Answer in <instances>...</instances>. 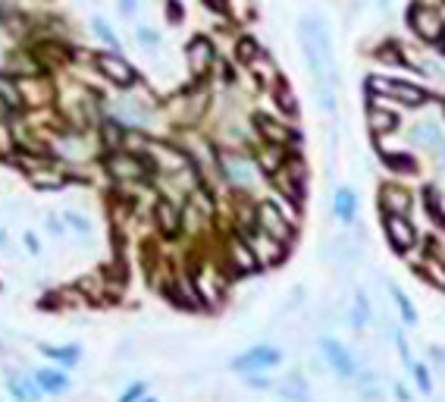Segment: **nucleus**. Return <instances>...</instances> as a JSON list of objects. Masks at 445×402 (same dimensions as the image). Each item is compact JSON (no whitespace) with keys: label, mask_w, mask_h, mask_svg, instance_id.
I'll use <instances>...</instances> for the list:
<instances>
[{"label":"nucleus","mask_w":445,"mask_h":402,"mask_svg":"<svg viewBox=\"0 0 445 402\" xmlns=\"http://www.w3.org/2000/svg\"><path fill=\"white\" fill-rule=\"evenodd\" d=\"M91 32L98 35V41L104 44L107 51H123V41H119V35L113 32V25L107 22L104 16H91Z\"/></svg>","instance_id":"21"},{"label":"nucleus","mask_w":445,"mask_h":402,"mask_svg":"<svg viewBox=\"0 0 445 402\" xmlns=\"http://www.w3.org/2000/svg\"><path fill=\"white\" fill-rule=\"evenodd\" d=\"M91 63H94V70H98L110 85H117V89L129 91L138 85V70H135L119 51H98L91 57Z\"/></svg>","instance_id":"2"},{"label":"nucleus","mask_w":445,"mask_h":402,"mask_svg":"<svg viewBox=\"0 0 445 402\" xmlns=\"http://www.w3.org/2000/svg\"><path fill=\"white\" fill-rule=\"evenodd\" d=\"M254 214H258V226L267 233L270 239H276V242H282V245L292 239V220H288L273 201H264Z\"/></svg>","instance_id":"7"},{"label":"nucleus","mask_w":445,"mask_h":402,"mask_svg":"<svg viewBox=\"0 0 445 402\" xmlns=\"http://www.w3.org/2000/svg\"><path fill=\"white\" fill-rule=\"evenodd\" d=\"M404 16H408V25L423 38V41H430V44H439V41H442L445 22H442V16L433 10V6L420 4V0H414V4L408 6V13H404Z\"/></svg>","instance_id":"4"},{"label":"nucleus","mask_w":445,"mask_h":402,"mask_svg":"<svg viewBox=\"0 0 445 402\" xmlns=\"http://www.w3.org/2000/svg\"><path fill=\"white\" fill-rule=\"evenodd\" d=\"M392 296H395V302H399V311H401V318L408 320V327H414L417 324V311H414V305H411V299L404 296L399 286H392Z\"/></svg>","instance_id":"35"},{"label":"nucleus","mask_w":445,"mask_h":402,"mask_svg":"<svg viewBox=\"0 0 445 402\" xmlns=\"http://www.w3.org/2000/svg\"><path fill=\"white\" fill-rule=\"evenodd\" d=\"M380 160L389 167L392 173H417V160L408 151H380Z\"/></svg>","instance_id":"23"},{"label":"nucleus","mask_w":445,"mask_h":402,"mask_svg":"<svg viewBox=\"0 0 445 402\" xmlns=\"http://www.w3.org/2000/svg\"><path fill=\"white\" fill-rule=\"evenodd\" d=\"M282 361V352L273 349V346H254V349H248L245 355H239V358L232 361V368H239V371H251V368H273Z\"/></svg>","instance_id":"13"},{"label":"nucleus","mask_w":445,"mask_h":402,"mask_svg":"<svg viewBox=\"0 0 445 402\" xmlns=\"http://www.w3.org/2000/svg\"><path fill=\"white\" fill-rule=\"evenodd\" d=\"M376 60H380V63H389V66H408V60H404L401 53H395V48H386V51L380 48Z\"/></svg>","instance_id":"40"},{"label":"nucleus","mask_w":445,"mask_h":402,"mask_svg":"<svg viewBox=\"0 0 445 402\" xmlns=\"http://www.w3.org/2000/svg\"><path fill=\"white\" fill-rule=\"evenodd\" d=\"M41 352L53 361H63V365H76L79 355H82L79 346H41Z\"/></svg>","instance_id":"29"},{"label":"nucleus","mask_w":445,"mask_h":402,"mask_svg":"<svg viewBox=\"0 0 445 402\" xmlns=\"http://www.w3.org/2000/svg\"><path fill=\"white\" fill-rule=\"evenodd\" d=\"M333 211L339 220H345V223H352L354 214H357V198L352 189H339L336 192V201H333Z\"/></svg>","instance_id":"22"},{"label":"nucleus","mask_w":445,"mask_h":402,"mask_svg":"<svg viewBox=\"0 0 445 402\" xmlns=\"http://www.w3.org/2000/svg\"><path fill=\"white\" fill-rule=\"evenodd\" d=\"M423 198H427V211H430V217H436V223L445 230V211H442V205H439V192L433 189V186H427L423 189Z\"/></svg>","instance_id":"33"},{"label":"nucleus","mask_w":445,"mask_h":402,"mask_svg":"<svg viewBox=\"0 0 445 402\" xmlns=\"http://www.w3.org/2000/svg\"><path fill=\"white\" fill-rule=\"evenodd\" d=\"M273 95H276V107H279L286 117H295L298 113V104H295V95L288 91V85L286 82H276L273 85Z\"/></svg>","instance_id":"32"},{"label":"nucleus","mask_w":445,"mask_h":402,"mask_svg":"<svg viewBox=\"0 0 445 402\" xmlns=\"http://www.w3.org/2000/svg\"><path fill=\"white\" fill-rule=\"evenodd\" d=\"M166 19H170L173 25H179L182 19H185V6H182V0H166Z\"/></svg>","instance_id":"39"},{"label":"nucleus","mask_w":445,"mask_h":402,"mask_svg":"<svg viewBox=\"0 0 445 402\" xmlns=\"http://www.w3.org/2000/svg\"><path fill=\"white\" fill-rule=\"evenodd\" d=\"M254 129H258V136L264 138V142H270V145H286L288 138H292L288 126H282L279 119L267 117V113H254Z\"/></svg>","instance_id":"16"},{"label":"nucleus","mask_w":445,"mask_h":402,"mask_svg":"<svg viewBox=\"0 0 445 402\" xmlns=\"http://www.w3.org/2000/svg\"><path fill=\"white\" fill-rule=\"evenodd\" d=\"M414 374H417V384H420L423 393H430V371L423 365H414Z\"/></svg>","instance_id":"42"},{"label":"nucleus","mask_w":445,"mask_h":402,"mask_svg":"<svg viewBox=\"0 0 445 402\" xmlns=\"http://www.w3.org/2000/svg\"><path fill=\"white\" fill-rule=\"evenodd\" d=\"M220 170L235 189H248V186L254 183V164L245 160L241 154H232V151L220 154Z\"/></svg>","instance_id":"9"},{"label":"nucleus","mask_w":445,"mask_h":402,"mask_svg":"<svg viewBox=\"0 0 445 402\" xmlns=\"http://www.w3.org/2000/svg\"><path fill=\"white\" fill-rule=\"evenodd\" d=\"M320 349H323V355H326V361L333 365V371L339 374V377H352L354 374V358L348 355V349L339 343V339H329V337H323L320 339Z\"/></svg>","instance_id":"12"},{"label":"nucleus","mask_w":445,"mask_h":402,"mask_svg":"<svg viewBox=\"0 0 445 402\" xmlns=\"http://www.w3.org/2000/svg\"><path fill=\"white\" fill-rule=\"evenodd\" d=\"M154 220H157L164 236H176L182 230V207L173 198H157V205H154Z\"/></svg>","instance_id":"14"},{"label":"nucleus","mask_w":445,"mask_h":402,"mask_svg":"<svg viewBox=\"0 0 445 402\" xmlns=\"http://www.w3.org/2000/svg\"><path fill=\"white\" fill-rule=\"evenodd\" d=\"M245 384L248 387H270V380L267 377H258V374H251V377H245Z\"/></svg>","instance_id":"46"},{"label":"nucleus","mask_w":445,"mask_h":402,"mask_svg":"<svg viewBox=\"0 0 445 402\" xmlns=\"http://www.w3.org/2000/svg\"><path fill=\"white\" fill-rule=\"evenodd\" d=\"M47 233H51V236H60V239H63V236H66L63 217H57V214H47Z\"/></svg>","instance_id":"41"},{"label":"nucleus","mask_w":445,"mask_h":402,"mask_svg":"<svg viewBox=\"0 0 445 402\" xmlns=\"http://www.w3.org/2000/svg\"><path fill=\"white\" fill-rule=\"evenodd\" d=\"M260 44H258V38H251V35H241L239 41H235V60H241V63H254V60L260 57Z\"/></svg>","instance_id":"28"},{"label":"nucleus","mask_w":445,"mask_h":402,"mask_svg":"<svg viewBox=\"0 0 445 402\" xmlns=\"http://www.w3.org/2000/svg\"><path fill=\"white\" fill-rule=\"evenodd\" d=\"M104 170L110 173L117 183H141L154 173V167L147 164L141 154L135 151H126V148H117L104 157Z\"/></svg>","instance_id":"3"},{"label":"nucleus","mask_w":445,"mask_h":402,"mask_svg":"<svg viewBox=\"0 0 445 402\" xmlns=\"http://www.w3.org/2000/svg\"><path fill=\"white\" fill-rule=\"evenodd\" d=\"M141 393H145V387H141V384H135L132 390H129V393H126V396H123V402H135V399L141 396Z\"/></svg>","instance_id":"45"},{"label":"nucleus","mask_w":445,"mask_h":402,"mask_svg":"<svg viewBox=\"0 0 445 402\" xmlns=\"http://www.w3.org/2000/svg\"><path fill=\"white\" fill-rule=\"evenodd\" d=\"M380 211L386 214H408L411 211V195L404 189H395V186H386V189L380 192Z\"/></svg>","instance_id":"19"},{"label":"nucleus","mask_w":445,"mask_h":402,"mask_svg":"<svg viewBox=\"0 0 445 402\" xmlns=\"http://www.w3.org/2000/svg\"><path fill=\"white\" fill-rule=\"evenodd\" d=\"M100 136H104V145L107 151H117L123 148V138H126V126L119 123V119H104V126H100Z\"/></svg>","instance_id":"25"},{"label":"nucleus","mask_w":445,"mask_h":402,"mask_svg":"<svg viewBox=\"0 0 445 402\" xmlns=\"http://www.w3.org/2000/svg\"><path fill=\"white\" fill-rule=\"evenodd\" d=\"M119 10H123V16H132V13H138V0H119Z\"/></svg>","instance_id":"43"},{"label":"nucleus","mask_w":445,"mask_h":402,"mask_svg":"<svg viewBox=\"0 0 445 402\" xmlns=\"http://www.w3.org/2000/svg\"><path fill=\"white\" fill-rule=\"evenodd\" d=\"M22 242H25V249H29L32 254H38V252H41V245H38V239L32 236V233H25V236H22Z\"/></svg>","instance_id":"44"},{"label":"nucleus","mask_w":445,"mask_h":402,"mask_svg":"<svg viewBox=\"0 0 445 402\" xmlns=\"http://www.w3.org/2000/svg\"><path fill=\"white\" fill-rule=\"evenodd\" d=\"M301 35V51H305V63L314 76V91L320 98L323 110H336V91H333V41H329V32L323 16H311L301 19L298 25Z\"/></svg>","instance_id":"1"},{"label":"nucleus","mask_w":445,"mask_h":402,"mask_svg":"<svg viewBox=\"0 0 445 402\" xmlns=\"http://www.w3.org/2000/svg\"><path fill=\"white\" fill-rule=\"evenodd\" d=\"M367 318H370L367 299H364V296H357V302H354V311H352V324H354V330H361V327L367 324Z\"/></svg>","instance_id":"38"},{"label":"nucleus","mask_w":445,"mask_h":402,"mask_svg":"<svg viewBox=\"0 0 445 402\" xmlns=\"http://www.w3.org/2000/svg\"><path fill=\"white\" fill-rule=\"evenodd\" d=\"M367 119H370V129L373 132H395L399 129V113L386 110V107H380V104H370Z\"/></svg>","instance_id":"20"},{"label":"nucleus","mask_w":445,"mask_h":402,"mask_svg":"<svg viewBox=\"0 0 445 402\" xmlns=\"http://www.w3.org/2000/svg\"><path fill=\"white\" fill-rule=\"evenodd\" d=\"M0 29L10 32V35H29L32 32V19L19 10L13 0H0Z\"/></svg>","instance_id":"15"},{"label":"nucleus","mask_w":445,"mask_h":402,"mask_svg":"<svg viewBox=\"0 0 445 402\" xmlns=\"http://www.w3.org/2000/svg\"><path fill=\"white\" fill-rule=\"evenodd\" d=\"M0 104H4L6 110H19V107H25L22 85H19L16 76H10L6 70H0Z\"/></svg>","instance_id":"18"},{"label":"nucleus","mask_w":445,"mask_h":402,"mask_svg":"<svg viewBox=\"0 0 445 402\" xmlns=\"http://www.w3.org/2000/svg\"><path fill=\"white\" fill-rule=\"evenodd\" d=\"M226 258H229V267H232L235 273H251V271L260 267L258 254L251 252V245H248L241 236H232L226 242Z\"/></svg>","instance_id":"11"},{"label":"nucleus","mask_w":445,"mask_h":402,"mask_svg":"<svg viewBox=\"0 0 445 402\" xmlns=\"http://www.w3.org/2000/svg\"><path fill=\"white\" fill-rule=\"evenodd\" d=\"M141 402H157V399H151V396H147V399H141Z\"/></svg>","instance_id":"48"},{"label":"nucleus","mask_w":445,"mask_h":402,"mask_svg":"<svg viewBox=\"0 0 445 402\" xmlns=\"http://www.w3.org/2000/svg\"><path fill=\"white\" fill-rule=\"evenodd\" d=\"M386 236H389V245L399 254H404L414 245L417 233H414V226H411L408 217H401V214H386Z\"/></svg>","instance_id":"10"},{"label":"nucleus","mask_w":445,"mask_h":402,"mask_svg":"<svg viewBox=\"0 0 445 402\" xmlns=\"http://www.w3.org/2000/svg\"><path fill=\"white\" fill-rule=\"evenodd\" d=\"M370 89L373 91H383V95H392L395 100H401V104L408 107H420L430 100V91L420 89V85H411V82H401V79H386V76H370Z\"/></svg>","instance_id":"5"},{"label":"nucleus","mask_w":445,"mask_h":402,"mask_svg":"<svg viewBox=\"0 0 445 402\" xmlns=\"http://www.w3.org/2000/svg\"><path fill=\"white\" fill-rule=\"evenodd\" d=\"M6 387H10V393L19 402H38V387L32 384L29 377H10V380H6Z\"/></svg>","instance_id":"27"},{"label":"nucleus","mask_w":445,"mask_h":402,"mask_svg":"<svg viewBox=\"0 0 445 402\" xmlns=\"http://www.w3.org/2000/svg\"><path fill=\"white\" fill-rule=\"evenodd\" d=\"M213 63H217V51H213V41L204 35L192 38V41L185 44V66L188 72H192L194 79H204L207 72L213 70Z\"/></svg>","instance_id":"6"},{"label":"nucleus","mask_w":445,"mask_h":402,"mask_svg":"<svg viewBox=\"0 0 445 402\" xmlns=\"http://www.w3.org/2000/svg\"><path fill=\"white\" fill-rule=\"evenodd\" d=\"M286 157H288V151H286V145H264V148L258 151V170L264 173V176H273L276 170H282V164H286Z\"/></svg>","instance_id":"17"},{"label":"nucleus","mask_w":445,"mask_h":402,"mask_svg":"<svg viewBox=\"0 0 445 402\" xmlns=\"http://www.w3.org/2000/svg\"><path fill=\"white\" fill-rule=\"evenodd\" d=\"M16 151H19L16 136H13V129L0 119V157H10V154H16Z\"/></svg>","instance_id":"34"},{"label":"nucleus","mask_w":445,"mask_h":402,"mask_svg":"<svg viewBox=\"0 0 445 402\" xmlns=\"http://www.w3.org/2000/svg\"><path fill=\"white\" fill-rule=\"evenodd\" d=\"M29 179H32V186H35L38 192H57V189H63V186L69 183L63 173H51V170H35Z\"/></svg>","instance_id":"24"},{"label":"nucleus","mask_w":445,"mask_h":402,"mask_svg":"<svg viewBox=\"0 0 445 402\" xmlns=\"http://www.w3.org/2000/svg\"><path fill=\"white\" fill-rule=\"evenodd\" d=\"M0 242H4V230H0Z\"/></svg>","instance_id":"49"},{"label":"nucleus","mask_w":445,"mask_h":402,"mask_svg":"<svg viewBox=\"0 0 445 402\" xmlns=\"http://www.w3.org/2000/svg\"><path fill=\"white\" fill-rule=\"evenodd\" d=\"M63 223H69L72 230L82 233V236H88V233H91V220L82 217V214H76V211H66V214H63Z\"/></svg>","instance_id":"36"},{"label":"nucleus","mask_w":445,"mask_h":402,"mask_svg":"<svg viewBox=\"0 0 445 402\" xmlns=\"http://www.w3.org/2000/svg\"><path fill=\"white\" fill-rule=\"evenodd\" d=\"M151 110L154 107L147 100H138L135 95H123L113 104V119H119L126 129H145L147 119H151Z\"/></svg>","instance_id":"8"},{"label":"nucleus","mask_w":445,"mask_h":402,"mask_svg":"<svg viewBox=\"0 0 445 402\" xmlns=\"http://www.w3.org/2000/svg\"><path fill=\"white\" fill-rule=\"evenodd\" d=\"M399 399H401V402H411V396L404 393V387H399Z\"/></svg>","instance_id":"47"},{"label":"nucleus","mask_w":445,"mask_h":402,"mask_svg":"<svg viewBox=\"0 0 445 402\" xmlns=\"http://www.w3.org/2000/svg\"><path fill=\"white\" fill-rule=\"evenodd\" d=\"M222 13H229L232 22H248V19L254 16V4L251 0H226V4H222Z\"/></svg>","instance_id":"30"},{"label":"nucleus","mask_w":445,"mask_h":402,"mask_svg":"<svg viewBox=\"0 0 445 402\" xmlns=\"http://www.w3.org/2000/svg\"><path fill=\"white\" fill-rule=\"evenodd\" d=\"M279 396L288 402H307L311 393H307V384L301 377H288L286 384H279Z\"/></svg>","instance_id":"26"},{"label":"nucleus","mask_w":445,"mask_h":402,"mask_svg":"<svg viewBox=\"0 0 445 402\" xmlns=\"http://www.w3.org/2000/svg\"><path fill=\"white\" fill-rule=\"evenodd\" d=\"M135 38H138V41L145 44V48H154V51H157V48H160V41H164V38H160V32L147 29V25H138V29H135Z\"/></svg>","instance_id":"37"},{"label":"nucleus","mask_w":445,"mask_h":402,"mask_svg":"<svg viewBox=\"0 0 445 402\" xmlns=\"http://www.w3.org/2000/svg\"><path fill=\"white\" fill-rule=\"evenodd\" d=\"M38 387H41V390H51V393H60L69 387V380H66V374L44 368V371H38Z\"/></svg>","instance_id":"31"}]
</instances>
